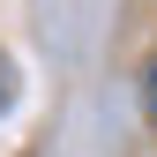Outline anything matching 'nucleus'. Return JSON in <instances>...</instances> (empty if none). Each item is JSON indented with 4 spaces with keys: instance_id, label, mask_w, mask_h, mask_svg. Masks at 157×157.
<instances>
[{
    "instance_id": "f03ea898",
    "label": "nucleus",
    "mask_w": 157,
    "mask_h": 157,
    "mask_svg": "<svg viewBox=\"0 0 157 157\" xmlns=\"http://www.w3.org/2000/svg\"><path fill=\"white\" fill-rule=\"evenodd\" d=\"M142 112H150V120H157V60L142 67Z\"/></svg>"
},
{
    "instance_id": "f257e3e1",
    "label": "nucleus",
    "mask_w": 157,
    "mask_h": 157,
    "mask_svg": "<svg viewBox=\"0 0 157 157\" xmlns=\"http://www.w3.org/2000/svg\"><path fill=\"white\" fill-rule=\"evenodd\" d=\"M15 97H23V75H15V60H8V52H0V120H8V112H15Z\"/></svg>"
}]
</instances>
